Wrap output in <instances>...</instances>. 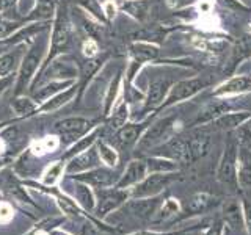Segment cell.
<instances>
[{"instance_id":"836d02e7","label":"cell","mask_w":251,"mask_h":235,"mask_svg":"<svg viewBox=\"0 0 251 235\" xmlns=\"http://www.w3.org/2000/svg\"><path fill=\"white\" fill-rule=\"evenodd\" d=\"M237 140L240 144H251V118L243 122L240 127H237Z\"/></svg>"},{"instance_id":"816d5d0a","label":"cell","mask_w":251,"mask_h":235,"mask_svg":"<svg viewBox=\"0 0 251 235\" xmlns=\"http://www.w3.org/2000/svg\"><path fill=\"white\" fill-rule=\"evenodd\" d=\"M8 83H10V78H8V77L2 78V80H0V91H2Z\"/></svg>"},{"instance_id":"8d00e7d4","label":"cell","mask_w":251,"mask_h":235,"mask_svg":"<svg viewBox=\"0 0 251 235\" xmlns=\"http://www.w3.org/2000/svg\"><path fill=\"white\" fill-rule=\"evenodd\" d=\"M13 108H14V112L19 115H28L35 110V105L31 104L28 99H16L13 102Z\"/></svg>"},{"instance_id":"ba28073f","label":"cell","mask_w":251,"mask_h":235,"mask_svg":"<svg viewBox=\"0 0 251 235\" xmlns=\"http://www.w3.org/2000/svg\"><path fill=\"white\" fill-rule=\"evenodd\" d=\"M162 199L159 196H154V198H135L127 204V209L130 210V213L141 219H148V221H152V218L155 215L157 209L160 207Z\"/></svg>"},{"instance_id":"ffe728a7","label":"cell","mask_w":251,"mask_h":235,"mask_svg":"<svg viewBox=\"0 0 251 235\" xmlns=\"http://www.w3.org/2000/svg\"><path fill=\"white\" fill-rule=\"evenodd\" d=\"M170 157L173 160H176L177 163H182V164H190L192 162V157H190V151H188V143L187 140L182 138H175L171 143L167 146Z\"/></svg>"},{"instance_id":"d4e9b609","label":"cell","mask_w":251,"mask_h":235,"mask_svg":"<svg viewBox=\"0 0 251 235\" xmlns=\"http://www.w3.org/2000/svg\"><path fill=\"white\" fill-rule=\"evenodd\" d=\"M68 22L63 11L58 14L57 22H55V30H53V38H52V44L53 47H61L68 43Z\"/></svg>"},{"instance_id":"7dc6e473","label":"cell","mask_w":251,"mask_h":235,"mask_svg":"<svg viewBox=\"0 0 251 235\" xmlns=\"http://www.w3.org/2000/svg\"><path fill=\"white\" fill-rule=\"evenodd\" d=\"M98 50V47L96 44H94L93 41H88L85 46H83V53L86 55V57H91V55H94Z\"/></svg>"},{"instance_id":"83f0119b","label":"cell","mask_w":251,"mask_h":235,"mask_svg":"<svg viewBox=\"0 0 251 235\" xmlns=\"http://www.w3.org/2000/svg\"><path fill=\"white\" fill-rule=\"evenodd\" d=\"M126 119H127V105H121L113 113L112 119L108 122V129L113 132H118L126 124Z\"/></svg>"},{"instance_id":"e575fe53","label":"cell","mask_w":251,"mask_h":235,"mask_svg":"<svg viewBox=\"0 0 251 235\" xmlns=\"http://www.w3.org/2000/svg\"><path fill=\"white\" fill-rule=\"evenodd\" d=\"M58 206L63 212H65V213H68L71 216H75V218L80 216V210L77 209V206L73 201L65 198V196H58Z\"/></svg>"},{"instance_id":"8992f818","label":"cell","mask_w":251,"mask_h":235,"mask_svg":"<svg viewBox=\"0 0 251 235\" xmlns=\"http://www.w3.org/2000/svg\"><path fill=\"white\" fill-rule=\"evenodd\" d=\"M90 129H91V122L83 119V118H69V119H63L55 124V130L66 141L77 140Z\"/></svg>"},{"instance_id":"ac0fdd59","label":"cell","mask_w":251,"mask_h":235,"mask_svg":"<svg viewBox=\"0 0 251 235\" xmlns=\"http://www.w3.org/2000/svg\"><path fill=\"white\" fill-rule=\"evenodd\" d=\"M143 125L141 124H129V125H123V127L116 132L115 135V141L120 146L126 147V146H130L133 143H137L141 132H143Z\"/></svg>"},{"instance_id":"f1b7e54d","label":"cell","mask_w":251,"mask_h":235,"mask_svg":"<svg viewBox=\"0 0 251 235\" xmlns=\"http://www.w3.org/2000/svg\"><path fill=\"white\" fill-rule=\"evenodd\" d=\"M74 91H75V88H71V90H68L66 93H63V94H60V96H55L53 99H50L47 104L41 108L43 112H50V110H55V108H58V107H61L63 104H66V102L73 97V94H74Z\"/></svg>"},{"instance_id":"484cf974","label":"cell","mask_w":251,"mask_h":235,"mask_svg":"<svg viewBox=\"0 0 251 235\" xmlns=\"http://www.w3.org/2000/svg\"><path fill=\"white\" fill-rule=\"evenodd\" d=\"M98 154L100 157V160L105 164H108V166H116L118 154L112 146H108L107 143H104V141H99L98 143Z\"/></svg>"},{"instance_id":"4dcf8cb0","label":"cell","mask_w":251,"mask_h":235,"mask_svg":"<svg viewBox=\"0 0 251 235\" xmlns=\"http://www.w3.org/2000/svg\"><path fill=\"white\" fill-rule=\"evenodd\" d=\"M61 172H63V164H61V163L57 162V163L50 164V166L47 168V171L44 172L43 182H44L46 185H55V184H57V180L60 179Z\"/></svg>"},{"instance_id":"7402d4cb","label":"cell","mask_w":251,"mask_h":235,"mask_svg":"<svg viewBox=\"0 0 251 235\" xmlns=\"http://www.w3.org/2000/svg\"><path fill=\"white\" fill-rule=\"evenodd\" d=\"M146 168L149 174L154 172H176L179 168V163L167 157H151L146 160Z\"/></svg>"},{"instance_id":"60d3db41","label":"cell","mask_w":251,"mask_h":235,"mask_svg":"<svg viewBox=\"0 0 251 235\" xmlns=\"http://www.w3.org/2000/svg\"><path fill=\"white\" fill-rule=\"evenodd\" d=\"M13 61H14V55L11 53L0 57V74H5L6 70H10V68L13 66Z\"/></svg>"},{"instance_id":"f5cc1de1","label":"cell","mask_w":251,"mask_h":235,"mask_svg":"<svg viewBox=\"0 0 251 235\" xmlns=\"http://www.w3.org/2000/svg\"><path fill=\"white\" fill-rule=\"evenodd\" d=\"M50 235H71V234L63 232V231H50Z\"/></svg>"},{"instance_id":"4316f807","label":"cell","mask_w":251,"mask_h":235,"mask_svg":"<svg viewBox=\"0 0 251 235\" xmlns=\"http://www.w3.org/2000/svg\"><path fill=\"white\" fill-rule=\"evenodd\" d=\"M124 10L129 14H132L133 18L141 21V19H145V16L148 13V3L145 0H132V2L124 3Z\"/></svg>"},{"instance_id":"277c9868","label":"cell","mask_w":251,"mask_h":235,"mask_svg":"<svg viewBox=\"0 0 251 235\" xmlns=\"http://www.w3.org/2000/svg\"><path fill=\"white\" fill-rule=\"evenodd\" d=\"M173 122H175V118H173V116L163 118V119H159L157 122H154L151 125V129H149L145 133V137L141 138L140 146L148 149V147H154L157 144H160L162 141L170 135Z\"/></svg>"},{"instance_id":"2e32d148","label":"cell","mask_w":251,"mask_h":235,"mask_svg":"<svg viewBox=\"0 0 251 235\" xmlns=\"http://www.w3.org/2000/svg\"><path fill=\"white\" fill-rule=\"evenodd\" d=\"M227 110H229V104L227 102H222V100L210 102L202 110H200V113L195 119V124H206L210 121H215L217 118L225 115Z\"/></svg>"},{"instance_id":"7a4b0ae2","label":"cell","mask_w":251,"mask_h":235,"mask_svg":"<svg viewBox=\"0 0 251 235\" xmlns=\"http://www.w3.org/2000/svg\"><path fill=\"white\" fill-rule=\"evenodd\" d=\"M173 179H175V172L149 174L133 187V190L130 191V198H154V196H159L173 182Z\"/></svg>"},{"instance_id":"681fc988","label":"cell","mask_w":251,"mask_h":235,"mask_svg":"<svg viewBox=\"0 0 251 235\" xmlns=\"http://www.w3.org/2000/svg\"><path fill=\"white\" fill-rule=\"evenodd\" d=\"M173 235H201V232L198 229H184V231L175 232Z\"/></svg>"},{"instance_id":"f546056e","label":"cell","mask_w":251,"mask_h":235,"mask_svg":"<svg viewBox=\"0 0 251 235\" xmlns=\"http://www.w3.org/2000/svg\"><path fill=\"white\" fill-rule=\"evenodd\" d=\"M96 135H98V132H93L91 135L82 138L80 141H78V143H75L73 147H71V151L66 154V157H75L77 154H80V152L86 151V149H88V147L94 143V140H96Z\"/></svg>"},{"instance_id":"f6af8a7d","label":"cell","mask_w":251,"mask_h":235,"mask_svg":"<svg viewBox=\"0 0 251 235\" xmlns=\"http://www.w3.org/2000/svg\"><path fill=\"white\" fill-rule=\"evenodd\" d=\"M222 3L232 8V10H237V11H247L248 8L245 5H242L239 0H222Z\"/></svg>"},{"instance_id":"d6986e66","label":"cell","mask_w":251,"mask_h":235,"mask_svg":"<svg viewBox=\"0 0 251 235\" xmlns=\"http://www.w3.org/2000/svg\"><path fill=\"white\" fill-rule=\"evenodd\" d=\"M250 116L248 112H240V113H225L214 121V127L220 130H234L240 127Z\"/></svg>"},{"instance_id":"ab89813d","label":"cell","mask_w":251,"mask_h":235,"mask_svg":"<svg viewBox=\"0 0 251 235\" xmlns=\"http://www.w3.org/2000/svg\"><path fill=\"white\" fill-rule=\"evenodd\" d=\"M223 231H225V223L223 219H217L212 224H209L204 232L201 235H223Z\"/></svg>"},{"instance_id":"52a82bcc","label":"cell","mask_w":251,"mask_h":235,"mask_svg":"<svg viewBox=\"0 0 251 235\" xmlns=\"http://www.w3.org/2000/svg\"><path fill=\"white\" fill-rule=\"evenodd\" d=\"M148 174V168H146V162L143 160H132L126 171L123 172V176L118 179V182L115 187L118 188H126L127 190L129 187H135L138 182H141Z\"/></svg>"},{"instance_id":"c3c4849f","label":"cell","mask_w":251,"mask_h":235,"mask_svg":"<svg viewBox=\"0 0 251 235\" xmlns=\"http://www.w3.org/2000/svg\"><path fill=\"white\" fill-rule=\"evenodd\" d=\"M175 232H154V231H140V232H133L127 235H173Z\"/></svg>"},{"instance_id":"3957f363","label":"cell","mask_w":251,"mask_h":235,"mask_svg":"<svg viewBox=\"0 0 251 235\" xmlns=\"http://www.w3.org/2000/svg\"><path fill=\"white\" fill-rule=\"evenodd\" d=\"M130 198V193L126 188H99L98 191V201H96V215L99 218L107 216L110 212L118 210L123 204H126Z\"/></svg>"},{"instance_id":"5bb4252c","label":"cell","mask_w":251,"mask_h":235,"mask_svg":"<svg viewBox=\"0 0 251 235\" xmlns=\"http://www.w3.org/2000/svg\"><path fill=\"white\" fill-rule=\"evenodd\" d=\"M187 143H188V151H190L192 162H196L209 152L210 137L206 132H195L190 135V138H187Z\"/></svg>"},{"instance_id":"f907efd6","label":"cell","mask_w":251,"mask_h":235,"mask_svg":"<svg viewBox=\"0 0 251 235\" xmlns=\"http://www.w3.org/2000/svg\"><path fill=\"white\" fill-rule=\"evenodd\" d=\"M105 13H107V18L108 19H112L113 16H115V6L112 3H107L105 5Z\"/></svg>"},{"instance_id":"9c48e42d","label":"cell","mask_w":251,"mask_h":235,"mask_svg":"<svg viewBox=\"0 0 251 235\" xmlns=\"http://www.w3.org/2000/svg\"><path fill=\"white\" fill-rule=\"evenodd\" d=\"M75 179L78 182H83L86 185H93L98 188H107V187H112L116 184L113 172L110 169H104V168L90 169L88 172H85V174L75 176Z\"/></svg>"},{"instance_id":"74e56055","label":"cell","mask_w":251,"mask_h":235,"mask_svg":"<svg viewBox=\"0 0 251 235\" xmlns=\"http://www.w3.org/2000/svg\"><path fill=\"white\" fill-rule=\"evenodd\" d=\"M242 215H243V227L248 235H251V201H242Z\"/></svg>"},{"instance_id":"7c38bea8","label":"cell","mask_w":251,"mask_h":235,"mask_svg":"<svg viewBox=\"0 0 251 235\" xmlns=\"http://www.w3.org/2000/svg\"><path fill=\"white\" fill-rule=\"evenodd\" d=\"M99 159H98V151L94 149H86V151L77 154L71 163L68 164V172L69 174H74V172H83V171H90L98 166Z\"/></svg>"},{"instance_id":"cb8c5ba5","label":"cell","mask_w":251,"mask_h":235,"mask_svg":"<svg viewBox=\"0 0 251 235\" xmlns=\"http://www.w3.org/2000/svg\"><path fill=\"white\" fill-rule=\"evenodd\" d=\"M170 82L168 80H155L151 88H149L148 93V99H146V105L148 107H155L159 105L163 100L165 94H167V88H168Z\"/></svg>"},{"instance_id":"7bdbcfd3","label":"cell","mask_w":251,"mask_h":235,"mask_svg":"<svg viewBox=\"0 0 251 235\" xmlns=\"http://www.w3.org/2000/svg\"><path fill=\"white\" fill-rule=\"evenodd\" d=\"M118 82H120V77H116V78H115V82L112 83V86H110V93H108V96H107V105H105V113H108V110H110V107H112V104H113V97H115V94H116V88H118Z\"/></svg>"},{"instance_id":"6da1fadb","label":"cell","mask_w":251,"mask_h":235,"mask_svg":"<svg viewBox=\"0 0 251 235\" xmlns=\"http://www.w3.org/2000/svg\"><path fill=\"white\" fill-rule=\"evenodd\" d=\"M237 164H239V140L229 138L226 143L225 152L218 164L217 177L226 188L231 191H237L239 177H237Z\"/></svg>"},{"instance_id":"4fadbf2b","label":"cell","mask_w":251,"mask_h":235,"mask_svg":"<svg viewBox=\"0 0 251 235\" xmlns=\"http://www.w3.org/2000/svg\"><path fill=\"white\" fill-rule=\"evenodd\" d=\"M239 185L243 188L251 187V144L239 143V164H237Z\"/></svg>"},{"instance_id":"11a10c76","label":"cell","mask_w":251,"mask_h":235,"mask_svg":"<svg viewBox=\"0 0 251 235\" xmlns=\"http://www.w3.org/2000/svg\"><path fill=\"white\" fill-rule=\"evenodd\" d=\"M0 151H2V143H0Z\"/></svg>"},{"instance_id":"ee69618b","label":"cell","mask_w":251,"mask_h":235,"mask_svg":"<svg viewBox=\"0 0 251 235\" xmlns=\"http://www.w3.org/2000/svg\"><path fill=\"white\" fill-rule=\"evenodd\" d=\"M16 28V24L14 22H8V21H0V38L8 36L11 31Z\"/></svg>"},{"instance_id":"44dd1931","label":"cell","mask_w":251,"mask_h":235,"mask_svg":"<svg viewBox=\"0 0 251 235\" xmlns=\"http://www.w3.org/2000/svg\"><path fill=\"white\" fill-rule=\"evenodd\" d=\"M74 196L77 202L80 204L82 209L88 210V212H94L96 209V194L93 193V190L90 188V185H86L83 182H77L74 187Z\"/></svg>"},{"instance_id":"d590c367","label":"cell","mask_w":251,"mask_h":235,"mask_svg":"<svg viewBox=\"0 0 251 235\" xmlns=\"http://www.w3.org/2000/svg\"><path fill=\"white\" fill-rule=\"evenodd\" d=\"M52 2H49V0H39L36 8H35V14H33V18H38V19H41V18H49V16L52 14Z\"/></svg>"},{"instance_id":"1f68e13d","label":"cell","mask_w":251,"mask_h":235,"mask_svg":"<svg viewBox=\"0 0 251 235\" xmlns=\"http://www.w3.org/2000/svg\"><path fill=\"white\" fill-rule=\"evenodd\" d=\"M133 53H135V57L138 58V61H143V60L155 58L159 52H157L155 47H151L148 44H138V46L133 47Z\"/></svg>"},{"instance_id":"8fae6325","label":"cell","mask_w":251,"mask_h":235,"mask_svg":"<svg viewBox=\"0 0 251 235\" xmlns=\"http://www.w3.org/2000/svg\"><path fill=\"white\" fill-rule=\"evenodd\" d=\"M41 46H35L33 49L28 52V55L25 57L22 63V68H21V74H19V82H18V91H21L22 88H25V85L28 83L30 77L33 75L36 66L39 65L41 61Z\"/></svg>"},{"instance_id":"f35d334b","label":"cell","mask_w":251,"mask_h":235,"mask_svg":"<svg viewBox=\"0 0 251 235\" xmlns=\"http://www.w3.org/2000/svg\"><path fill=\"white\" fill-rule=\"evenodd\" d=\"M68 85H71V82H60V83H50L49 86H46V88H43L39 93H36L35 94V97L36 99H46V97H49L50 94H53V93H57L60 88H63V86H68Z\"/></svg>"},{"instance_id":"5b68a950","label":"cell","mask_w":251,"mask_h":235,"mask_svg":"<svg viewBox=\"0 0 251 235\" xmlns=\"http://www.w3.org/2000/svg\"><path fill=\"white\" fill-rule=\"evenodd\" d=\"M207 85V80L204 78H190V80H182L173 86L170 96L167 99V105L175 104V102H180L184 99L192 97L193 94L201 91L204 86Z\"/></svg>"},{"instance_id":"db71d44e","label":"cell","mask_w":251,"mask_h":235,"mask_svg":"<svg viewBox=\"0 0 251 235\" xmlns=\"http://www.w3.org/2000/svg\"><path fill=\"white\" fill-rule=\"evenodd\" d=\"M3 8V0H0V10Z\"/></svg>"},{"instance_id":"30bf717a","label":"cell","mask_w":251,"mask_h":235,"mask_svg":"<svg viewBox=\"0 0 251 235\" xmlns=\"http://www.w3.org/2000/svg\"><path fill=\"white\" fill-rule=\"evenodd\" d=\"M215 204H217L215 196H212L210 193L206 191H200L188 198L184 212L187 215H202L209 212L212 207H215Z\"/></svg>"},{"instance_id":"b9f144b4","label":"cell","mask_w":251,"mask_h":235,"mask_svg":"<svg viewBox=\"0 0 251 235\" xmlns=\"http://www.w3.org/2000/svg\"><path fill=\"white\" fill-rule=\"evenodd\" d=\"M13 218V209L8 204H0V221L8 223Z\"/></svg>"},{"instance_id":"e0dca14e","label":"cell","mask_w":251,"mask_h":235,"mask_svg":"<svg viewBox=\"0 0 251 235\" xmlns=\"http://www.w3.org/2000/svg\"><path fill=\"white\" fill-rule=\"evenodd\" d=\"M180 212H182V207L177 199H173V198H167L163 199L160 207L157 209L155 215L152 218L151 223H162V221H170V219L176 218Z\"/></svg>"},{"instance_id":"9a60e30c","label":"cell","mask_w":251,"mask_h":235,"mask_svg":"<svg viewBox=\"0 0 251 235\" xmlns=\"http://www.w3.org/2000/svg\"><path fill=\"white\" fill-rule=\"evenodd\" d=\"M223 223L231 229H245L243 227V215H242V202L227 201L223 206Z\"/></svg>"},{"instance_id":"603a6c76","label":"cell","mask_w":251,"mask_h":235,"mask_svg":"<svg viewBox=\"0 0 251 235\" xmlns=\"http://www.w3.org/2000/svg\"><path fill=\"white\" fill-rule=\"evenodd\" d=\"M251 85V77L248 75H240V77H235L231 78L229 82H226L225 85H222L220 88L214 93V94H229V93H242L250 88Z\"/></svg>"},{"instance_id":"d6a6232c","label":"cell","mask_w":251,"mask_h":235,"mask_svg":"<svg viewBox=\"0 0 251 235\" xmlns=\"http://www.w3.org/2000/svg\"><path fill=\"white\" fill-rule=\"evenodd\" d=\"M165 31L162 28H146V30H141L138 33H135L137 39H148V41H160L163 38Z\"/></svg>"},{"instance_id":"bcb514c9","label":"cell","mask_w":251,"mask_h":235,"mask_svg":"<svg viewBox=\"0 0 251 235\" xmlns=\"http://www.w3.org/2000/svg\"><path fill=\"white\" fill-rule=\"evenodd\" d=\"M41 143H43V146H44V149H46V151H53V149L58 146V141L55 140L53 137H49V138H46L44 141H41Z\"/></svg>"}]
</instances>
